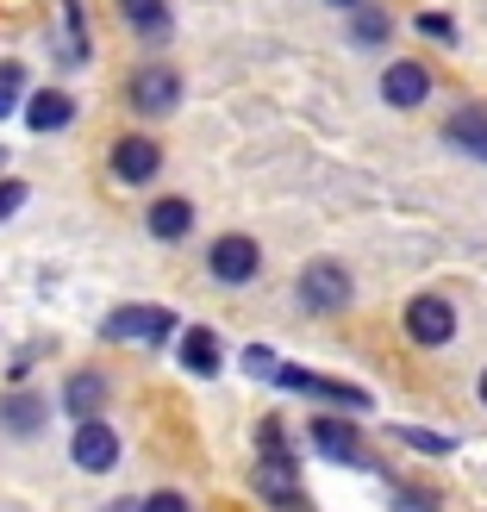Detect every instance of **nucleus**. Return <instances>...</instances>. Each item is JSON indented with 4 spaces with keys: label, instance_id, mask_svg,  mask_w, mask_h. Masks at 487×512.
<instances>
[{
    "label": "nucleus",
    "instance_id": "f257e3e1",
    "mask_svg": "<svg viewBox=\"0 0 487 512\" xmlns=\"http://www.w3.org/2000/svg\"><path fill=\"white\" fill-rule=\"evenodd\" d=\"M256 450H263V463H256V494H263L275 512H313L294 481V450H288V431H281V419H263V431H256Z\"/></svg>",
    "mask_w": 487,
    "mask_h": 512
},
{
    "label": "nucleus",
    "instance_id": "f03ea898",
    "mask_svg": "<svg viewBox=\"0 0 487 512\" xmlns=\"http://www.w3.org/2000/svg\"><path fill=\"white\" fill-rule=\"evenodd\" d=\"M350 300H356V281H350L344 263L319 256V263L300 269V306H306V313H344Z\"/></svg>",
    "mask_w": 487,
    "mask_h": 512
},
{
    "label": "nucleus",
    "instance_id": "7ed1b4c3",
    "mask_svg": "<svg viewBox=\"0 0 487 512\" xmlns=\"http://www.w3.org/2000/svg\"><path fill=\"white\" fill-rule=\"evenodd\" d=\"M100 338L107 344H163V338H175V313L169 306H119V313L100 319Z\"/></svg>",
    "mask_w": 487,
    "mask_h": 512
},
{
    "label": "nucleus",
    "instance_id": "20e7f679",
    "mask_svg": "<svg viewBox=\"0 0 487 512\" xmlns=\"http://www.w3.org/2000/svg\"><path fill=\"white\" fill-rule=\"evenodd\" d=\"M125 100H132V113L163 119V113L182 107V75H175L169 63H144V69L132 75V82H125Z\"/></svg>",
    "mask_w": 487,
    "mask_h": 512
},
{
    "label": "nucleus",
    "instance_id": "39448f33",
    "mask_svg": "<svg viewBox=\"0 0 487 512\" xmlns=\"http://www.w3.org/2000/svg\"><path fill=\"white\" fill-rule=\"evenodd\" d=\"M207 269H213V281H225V288H244V281L263 275V250H256V238H244V232H225L207 250Z\"/></svg>",
    "mask_w": 487,
    "mask_h": 512
},
{
    "label": "nucleus",
    "instance_id": "423d86ee",
    "mask_svg": "<svg viewBox=\"0 0 487 512\" xmlns=\"http://www.w3.org/2000/svg\"><path fill=\"white\" fill-rule=\"evenodd\" d=\"M275 388L306 394V400H331V406H344V413H363V406H369L363 388H350V381H331V375H313V369H294V363L275 369Z\"/></svg>",
    "mask_w": 487,
    "mask_h": 512
},
{
    "label": "nucleus",
    "instance_id": "0eeeda50",
    "mask_svg": "<svg viewBox=\"0 0 487 512\" xmlns=\"http://www.w3.org/2000/svg\"><path fill=\"white\" fill-rule=\"evenodd\" d=\"M406 338L425 344V350H444L456 338V306L444 294H419L413 306H406Z\"/></svg>",
    "mask_w": 487,
    "mask_h": 512
},
{
    "label": "nucleus",
    "instance_id": "6e6552de",
    "mask_svg": "<svg viewBox=\"0 0 487 512\" xmlns=\"http://www.w3.org/2000/svg\"><path fill=\"white\" fill-rule=\"evenodd\" d=\"M306 444H313L319 456H331V463H344V469L369 463V456H363V431H356L350 419H338V413H319L313 425H306Z\"/></svg>",
    "mask_w": 487,
    "mask_h": 512
},
{
    "label": "nucleus",
    "instance_id": "1a4fd4ad",
    "mask_svg": "<svg viewBox=\"0 0 487 512\" xmlns=\"http://www.w3.org/2000/svg\"><path fill=\"white\" fill-rule=\"evenodd\" d=\"M69 456H75V469H88V475H107V469L119 463V431H113V425H100V419L75 425Z\"/></svg>",
    "mask_w": 487,
    "mask_h": 512
},
{
    "label": "nucleus",
    "instance_id": "9d476101",
    "mask_svg": "<svg viewBox=\"0 0 487 512\" xmlns=\"http://www.w3.org/2000/svg\"><path fill=\"white\" fill-rule=\"evenodd\" d=\"M113 175L119 182H132V188H144V182H157L163 175V144H150V138H113Z\"/></svg>",
    "mask_w": 487,
    "mask_h": 512
},
{
    "label": "nucleus",
    "instance_id": "9b49d317",
    "mask_svg": "<svg viewBox=\"0 0 487 512\" xmlns=\"http://www.w3.org/2000/svg\"><path fill=\"white\" fill-rule=\"evenodd\" d=\"M425 94H431V69L425 63H388L381 69V100L388 107H425Z\"/></svg>",
    "mask_w": 487,
    "mask_h": 512
},
{
    "label": "nucleus",
    "instance_id": "f8f14e48",
    "mask_svg": "<svg viewBox=\"0 0 487 512\" xmlns=\"http://www.w3.org/2000/svg\"><path fill=\"white\" fill-rule=\"evenodd\" d=\"M100 406H107V375L82 369V375H69V381H63V413H69L75 425H88Z\"/></svg>",
    "mask_w": 487,
    "mask_h": 512
},
{
    "label": "nucleus",
    "instance_id": "ddd939ff",
    "mask_svg": "<svg viewBox=\"0 0 487 512\" xmlns=\"http://www.w3.org/2000/svg\"><path fill=\"white\" fill-rule=\"evenodd\" d=\"M175 356H182V369H188V375H219V363H225V344H219V331L194 325V331H182V344H175Z\"/></svg>",
    "mask_w": 487,
    "mask_h": 512
},
{
    "label": "nucleus",
    "instance_id": "4468645a",
    "mask_svg": "<svg viewBox=\"0 0 487 512\" xmlns=\"http://www.w3.org/2000/svg\"><path fill=\"white\" fill-rule=\"evenodd\" d=\"M144 225H150V238H163V244L188 238V232H194V200H182V194H163L157 207L144 213Z\"/></svg>",
    "mask_w": 487,
    "mask_h": 512
},
{
    "label": "nucleus",
    "instance_id": "2eb2a0df",
    "mask_svg": "<svg viewBox=\"0 0 487 512\" xmlns=\"http://www.w3.org/2000/svg\"><path fill=\"white\" fill-rule=\"evenodd\" d=\"M69 119H75V100L63 88H38L25 100V125H32V132H63Z\"/></svg>",
    "mask_w": 487,
    "mask_h": 512
},
{
    "label": "nucleus",
    "instance_id": "dca6fc26",
    "mask_svg": "<svg viewBox=\"0 0 487 512\" xmlns=\"http://www.w3.org/2000/svg\"><path fill=\"white\" fill-rule=\"evenodd\" d=\"M44 413H50V406L38 394H7V406H0V431H13V438H38Z\"/></svg>",
    "mask_w": 487,
    "mask_h": 512
},
{
    "label": "nucleus",
    "instance_id": "f3484780",
    "mask_svg": "<svg viewBox=\"0 0 487 512\" xmlns=\"http://www.w3.org/2000/svg\"><path fill=\"white\" fill-rule=\"evenodd\" d=\"M444 138L456 150H469V157H487V107H463V113L444 125Z\"/></svg>",
    "mask_w": 487,
    "mask_h": 512
},
{
    "label": "nucleus",
    "instance_id": "a211bd4d",
    "mask_svg": "<svg viewBox=\"0 0 487 512\" xmlns=\"http://www.w3.org/2000/svg\"><path fill=\"white\" fill-rule=\"evenodd\" d=\"M119 13H125V25H132V32H144V38H163V32H169V0H119Z\"/></svg>",
    "mask_w": 487,
    "mask_h": 512
},
{
    "label": "nucleus",
    "instance_id": "6ab92c4d",
    "mask_svg": "<svg viewBox=\"0 0 487 512\" xmlns=\"http://www.w3.org/2000/svg\"><path fill=\"white\" fill-rule=\"evenodd\" d=\"M388 32H394V19L381 13V7H356V19H350V38L356 44H388Z\"/></svg>",
    "mask_w": 487,
    "mask_h": 512
},
{
    "label": "nucleus",
    "instance_id": "aec40b11",
    "mask_svg": "<svg viewBox=\"0 0 487 512\" xmlns=\"http://www.w3.org/2000/svg\"><path fill=\"white\" fill-rule=\"evenodd\" d=\"M25 69L19 63H0V119H13V113H25Z\"/></svg>",
    "mask_w": 487,
    "mask_h": 512
},
{
    "label": "nucleus",
    "instance_id": "412c9836",
    "mask_svg": "<svg viewBox=\"0 0 487 512\" xmlns=\"http://www.w3.org/2000/svg\"><path fill=\"white\" fill-rule=\"evenodd\" d=\"M394 438L413 444V450H431V456H450V450H456L450 438H438V431H419V425H394Z\"/></svg>",
    "mask_w": 487,
    "mask_h": 512
},
{
    "label": "nucleus",
    "instance_id": "4be33fe9",
    "mask_svg": "<svg viewBox=\"0 0 487 512\" xmlns=\"http://www.w3.org/2000/svg\"><path fill=\"white\" fill-rule=\"evenodd\" d=\"M244 369H250L256 381H263V375L275 381V369H281V363H275V350H269V344H250V350H244Z\"/></svg>",
    "mask_w": 487,
    "mask_h": 512
},
{
    "label": "nucleus",
    "instance_id": "5701e85b",
    "mask_svg": "<svg viewBox=\"0 0 487 512\" xmlns=\"http://www.w3.org/2000/svg\"><path fill=\"white\" fill-rule=\"evenodd\" d=\"M19 207H25V182H0V225H7Z\"/></svg>",
    "mask_w": 487,
    "mask_h": 512
},
{
    "label": "nucleus",
    "instance_id": "b1692460",
    "mask_svg": "<svg viewBox=\"0 0 487 512\" xmlns=\"http://www.w3.org/2000/svg\"><path fill=\"white\" fill-rule=\"evenodd\" d=\"M419 32H425V38H444V44H450V38H456V25H450L444 13H419Z\"/></svg>",
    "mask_w": 487,
    "mask_h": 512
},
{
    "label": "nucleus",
    "instance_id": "393cba45",
    "mask_svg": "<svg viewBox=\"0 0 487 512\" xmlns=\"http://www.w3.org/2000/svg\"><path fill=\"white\" fill-rule=\"evenodd\" d=\"M144 512H194V506H188V494H150Z\"/></svg>",
    "mask_w": 487,
    "mask_h": 512
},
{
    "label": "nucleus",
    "instance_id": "a878e982",
    "mask_svg": "<svg viewBox=\"0 0 487 512\" xmlns=\"http://www.w3.org/2000/svg\"><path fill=\"white\" fill-rule=\"evenodd\" d=\"M394 512H431V494H394Z\"/></svg>",
    "mask_w": 487,
    "mask_h": 512
},
{
    "label": "nucleus",
    "instance_id": "bb28decb",
    "mask_svg": "<svg viewBox=\"0 0 487 512\" xmlns=\"http://www.w3.org/2000/svg\"><path fill=\"white\" fill-rule=\"evenodd\" d=\"M107 512H144V500H113Z\"/></svg>",
    "mask_w": 487,
    "mask_h": 512
},
{
    "label": "nucleus",
    "instance_id": "cd10ccee",
    "mask_svg": "<svg viewBox=\"0 0 487 512\" xmlns=\"http://www.w3.org/2000/svg\"><path fill=\"white\" fill-rule=\"evenodd\" d=\"M331 7H344V13H356V7H363V0H331Z\"/></svg>",
    "mask_w": 487,
    "mask_h": 512
},
{
    "label": "nucleus",
    "instance_id": "c85d7f7f",
    "mask_svg": "<svg viewBox=\"0 0 487 512\" xmlns=\"http://www.w3.org/2000/svg\"><path fill=\"white\" fill-rule=\"evenodd\" d=\"M475 388H481V406H487V369H481V381H475Z\"/></svg>",
    "mask_w": 487,
    "mask_h": 512
}]
</instances>
